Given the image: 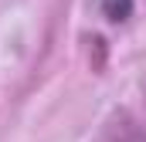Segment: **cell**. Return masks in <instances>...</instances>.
<instances>
[{
  "mask_svg": "<svg viewBox=\"0 0 146 142\" xmlns=\"http://www.w3.org/2000/svg\"><path fill=\"white\" fill-rule=\"evenodd\" d=\"M99 10L109 17L112 24H119V20H126L133 14V0H99Z\"/></svg>",
  "mask_w": 146,
  "mask_h": 142,
  "instance_id": "cell-1",
  "label": "cell"
}]
</instances>
